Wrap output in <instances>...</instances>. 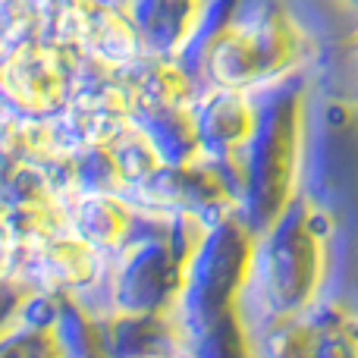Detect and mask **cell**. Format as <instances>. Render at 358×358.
I'll list each match as a JSON object with an SVG mask.
<instances>
[{"label": "cell", "instance_id": "1", "mask_svg": "<svg viewBox=\"0 0 358 358\" xmlns=\"http://www.w3.org/2000/svg\"><path fill=\"white\" fill-rule=\"evenodd\" d=\"M305 82L289 79L258 101V126L236 161L220 167L236 198V214L255 236L273 229L299 201L296 185L305 155Z\"/></svg>", "mask_w": 358, "mask_h": 358}, {"label": "cell", "instance_id": "2", "mask_svg": "<svg viewBox=\"0 0 358 358\" xmlns=\"http://www.w3.org/2000/svg\"><path fill=\"white\" fill-rule=\"evenodd\" d=\"M201 66L210 88L252 94L296 79L308 60V35L277 3L233 6L201 41Z\"/></svg>", "mask_w": 358, "mask_h": 358}, {"label": "cell", "instance_id": "3", "mask_svg": "<svg viewBox=\"0 0 358 358\" xmlns=\"http://www.w3.org/2000/svg\"><path fill=\"white\" fill-rule=\"evenodd\" d=\"M327 255L330 217L317 201L299 198L277 227L258 236L248 289L258 292L261 321L280 324L308 317L317 308Z\"/></svg>", "mask_w": 358, "mask_h": 358}, {"label": "cell", "instance_id": "4", "mask_svg": "<svg viewBox=\"0 0 358 358\" xmlns=\"http://www.w3.org/2000/svg\"><path fill=\"white\" fill-rule=\"evenodd\" d=\"M85 63L57 38H19L0 60V101L25 120H54L73 104Z\"/></svg>", "mask_w": 358, "mask_h": 358}, {"label": "cell", "instance_id": "5", "mask_svg": "<svg viewBox=\"0 0 358 358\" xmlns=\"http://www.w3.org/2000/svg\"><path fill=\"white\" fill-rule=\"evenodd\" d=\"M258 101L252 94L208 88L192 104V129H195L201 161L227 167L242 155L258 126Z\"/></svg>", "mask_w": 358, "mask_h": 358}, {"label": "cell", "instance_id": "6", "mask_svg": "<svg viewBox=\"0 0 358 358\" xmlns=\"http://www.w3.org/2000/svg\"><path fill=\"white\" fill-rule=\"evenodd\" d=\"M0 358H69L57 327V305L44 317L38 315H13L0 327Z\"/></svg>", "mask_w": 358, "mask_h": 358}, {"label": "cell", "instance_id": "7", "mask_svg": "<svg viewBox=\"0 0 358 358\" xmlns=\"http://www.w3.org/2000/svg\"><path fill=\"white\" fill-rule=\"evenodd\" d=\"M311 321V358H358V327L346 315H330Z\"/></svg>", "mask_w": 358, "mask_h": 358}, {"label": "cell", "instance_id": "8", "mask_svg": "<svg viewBox=\"0 0 358 358\" xmlns=\"http://www.w3.org/2000/svg\"><path fill=\"white\" fill-rule=\"evenodd\" d=\"M346 69H349V82H352V92H355V101H358V29L346 44Z\"/></svg>", "mask_w": 358, "mask_h": 358}]
</instances>
